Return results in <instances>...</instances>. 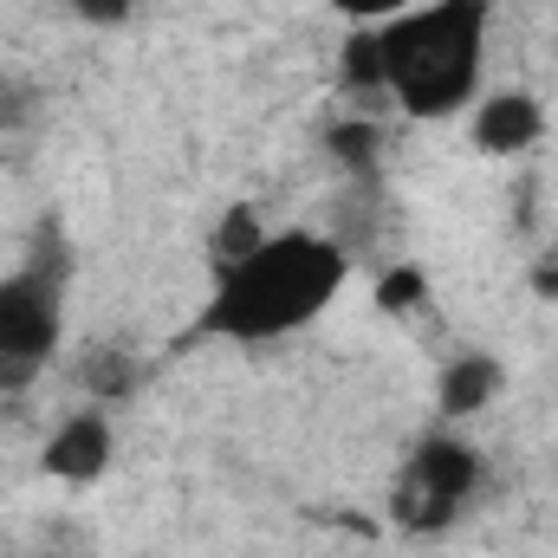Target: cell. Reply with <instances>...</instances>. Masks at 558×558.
I'll return each mask as SVG.
<instances>
[{"label": "cell", "mask_w": 558, "mask_h": 558, "mask_svg": "<svg viewBox=\"0 0 558 558\" xmlns=\"http://www.w3.org/2000/svg\"><path fill=\"white\" fill-rule=\"evenodd\" d=\"M487 59V0H428L384 26H351L338 65L344 92H377L403 118L435 124L474 105Z\"/></svg>", "instance_id": "1"}, {"label": "cell", "mask_w": 558, "mask_h": 558, "mask_svg": "<svg viewBox=\"0 0 558 558\" xmlns=\"http://www.w3.org/2000/svg\"><path fill=\"white\" fill-rule=\"evenodd\" d=\"M351 279V254L331 234H267L247 260L215 267V299L202 331L234 344H274L305 331Z\"/></svg>", "instance_id": "2"}, {"label": "cell", "mask_w": 558, "mask_h": 558, "mask_svg": "<svg viewBox=\"0 0 558 558\" xmlns=\"http://www.w3.org/2000/svg\"><path fill=\"white\" fill-rule=\"evenodd\" d=\"M65 286H72V254L59 234H39L33 260L0 279V390L33 377L59 351L65 325Z\"/></svg>", "instance_id": "3"}, {"label": "cell", "mask_w": 558, "mask_h": 558, "mask_svg": "<svg viewBox=\"0 0 558 558\" xmlns=\"http://www.w3.org/2000/svg\"><path fill=\"white\" fill-rule=\"evenodd\" d=\"M474 487H481V454H474V441H461V435H422L416 448H410V461H403V474H397V487H390V520L403 526V533H448L454 520H461V507L474 500Z\"/></svg>", "instance_id": "4"}, {"label": "cell", "mask_w": 558, "mask_h": 558, "mask_svg": "<svg viewBox=\"0 0 558 558\" xmlns=\"http://www.w3.org/2000/svg\"><path fill=\"white\" fill-rule=\"evenodd\" d=\"M468 137H474V149H487V156H520V149H533V143L546 137V105L533 92H487L474 105Z\"/></svg>", "instance_id": "5"}, {"label": "cell", "mask_w": 558, "mask_h": 558, "mask_svg": "<svg viewBox=\"0 0 558 558\" xmlns=\"http://www.w3.org/2000/svg\"><path fill=\"white\" fill-rule=\"evenodd\" d=\"M39 468H46L52 481H65V487H92V481L111 468V422L98 416V410L65 416L59 428H52V441H46Z\"/></svg>", "instance_id": "6"}, {"label": "cell", "mask_w": 558, "mask_h": 558, "mask_svg": "<svg viewBox=\"0 0 558 558\" xmlns=\"http://www.w3.org/2000/svg\"><path fill=\"white\" fill-rule=\"evenodd\" d=\"M500 357H487V351H468V357H454L441 377H435V410L448 422H468V416H481L494 397H500Z\"/></svg>", "instance_id": "7"}, {"label": "cell", "mask_w": 558, "mask_h": 558, "mask_svg": "<svg viewBox=\"0 0 558 558\" xmlns=\"http://www.w3.org/2000/svg\"><path fill=\"white\" fill-rule=\"evenodd\" d=\"M325 149H331L351 175H371V169L384 162V124H371V118H344V124L325 131Z\"/></svg>", "instance_id": "8"}, {"label": "cell", "mask_w": 558, "mask_h": 558, "mask_svg": "<svg viewBox=\"0 0 558 558\" xmlns=\"http://www.w3.org/2000/svg\"><path fill=\"white\" fill-rule=\"evenodd\" d=\"M78 384H85L92 397H131V390H137V357H131L124 344H98V351H85Z\"/></svg>", "instance_id": "9"}, {"label": "cell", "mask_w": 558, "mask_h": 558, "mask_svg": "<svg viewBox=\"0 0 558 558\" xmlns=\"http://www.w3.org/2000/svg\"><path fill=\"white\" fill-rule=\"evenodd\" d=\"M260 241H267V228H260L254 202H234V208L215 221V241H208V254H215V267H234V260H247Z\"/></svg>", "instance_id": "10"}, {"label": "cell", "mask_w": 558, "mask_h": 558, "mask_svg": "<svg viewBox=\"0 0 558 558\" xmlns=\"http://www.w3.org/2000/svg\"><path fill=\"white\" fill-rule=\"evenodd\" d=\"M351 26H384V20H397V13H410L416 0H331Z\"/></svg>", "instance_id": "11"}, {"label": "cell", "mask_w": 558, "mask_h": 558, "mask_svg": "<svg viewBox=\"0 0 558 558\" xmlns=\"http://www.w3.org/2000/svg\"><path fill=\"white\" fill-rule=\"evenodd\" d=\"M416 299H422V274H416V267H397V274L377 279V305L403 312V305H416Z\"/></svg>", "instance_id": "12"}, {"label": "cell", "mask_w": 558, "mask_h": 558, "mask_svg": "<svg viewBox=\"0 0 558 558\" xmlns=\"http://www.w3.org/2000/svg\"><path fill=\"white\" fill-rule=\"evenodd\" d=\"M72 7H78L85 26H124L137 13V0H72Z\"/></svg>", "instance_id": "13"}, {"label": "cell", "mask_w": 558, "mask_h": 558, "mask_svg": "<svg viewBox=\"0 0 558 558\" xmlns=\"http://www.w3.org/2000/svg\"><path fill=\"white\" fill-rule=\"evenodd\" d=\"M33 105H39V98H33L26 85H0V131H20V124L33 118Z\"/></svg>", "instance_id": "14"}, {"label": "cell", "mask_w": 558, "mask_h": 558, "mask_svg": "<svg viewBox=\"0 0 558 558\" xmlns=\"http://www.w3.org/2000/svg\"><path fill=\"white\" fill-rule=\"evenodd\" d=\"M487 7H494V0H487Z\"/></svg>", "instance_id": "15"}]
</instances>
